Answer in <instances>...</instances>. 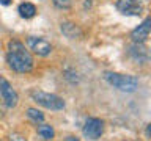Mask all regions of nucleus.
<instances>
[{"mask_svg":"<svg viewBox=\"0 0 151 141\" xmlns=\"http://www.w3.org/2000/svg\"><path fill=\"white\" fill-rule=\"evenodd\" d=\"M17 13L21 14V17H24V19H32V17H35V14H36V6L30 2H24V3L19 5Z\"/></svg>","mask_w":151,"mask_h":141,"instance_id":"9b49d317","label":"nucleus"},{"mask_svg":"<svg viewBox=\"0 0 151 141\" xmlns=\"http://www.w3.org/2000/svg\"><path fill=\"white\" fill-rule=\"evenodd\" d=\"M13 0H0V5H3V6H8L9 3H11Z\"/></svg>","mask_w":151,"mask_h":141,"instance_id":"dca6fc26","label":"nucleus"},{"mask_svg":"<svg viewBox=\"0 0 151 141\" xmlns=\"http://www.w3.org/2000/svg\"><path fill=\"white\" fill-rule=\"evenodd\" d=\"M127 53H129V56H131L134 61H137V63H146V61H148V58H150L148 49L145 47L143 42H134V44L129 47Z\"/></svg>","mask_w":151,"mask_h":141,"instance_id":"6e6552de","label":"nucleus"},{"mask_svg":"<svg viewBox=\"0 0 151 141\" xmlns=\"http://www.w3.org/2000/svg\"><path fill=\"white\" fill-rule=\"evenodd\" d=\"M27 115H28V118H30L32 121H35L36 124H38V122H42V121H44V115H42L40 110H36V108H28V110H27Z\"/></svg>","mask_w":151,"mask_h":141,"instance_id":"ddd939ff","label":"nucleus"},{"mask_svg":"<svg viewBox=\"0 0 151 141\" xmlns=\"http://www.w3.org/2000/svg\"><path fill=\"white\" fill-rule=\"evenodd\" d=\"M8 66L16 72L27 74L33 69V58L30 52L25 49V46L21 41H9L8 42V53H6Z\"/></svg>","mask_w":151,"mask_h":141,"instance_id":"f257e3e1","label":"nucleus"},{"mask_svg":"<svg viewBox=\"0 0 151 141\" xmlns=\"http://www.w3.org/2000/svg\"><path fill=\"white\" fill-rule=\"evenodd\" d=\"M104 78L109 85H112L113 88L120 89L124 93H134L139 88V78L134 75H124V74H118V72H106Z\"/></svg>","mask_w":151,"mask_h":141,"instance_id":"f03ea898","label":"nucleus"},{"mask_svg":"<svg viewBox=\"0 0 151 141\" xmlns=\"http://www.w3.org/2000/svg\"><path fill=\"white\" fill-rule=\"evenodd\" d=\"M32 99L38 105L47 108V110H63L65 108V100L55 94L44 93V91H32Z\"/></svg>","mask_w":151,"mask_h":141,"instance_id":"7ed1b4c3","label":"nucleus"},{"mask_svg":"<svg viewBox=\"0 0 151 141\" xmlns=\"http://www.w3.org/2000/svg\"><path fill=\"white\" fill-rule=\"evenodd\" d=\"M27 46H28V49L33 50L36 55H40V56H47L52 52L50 42L46 41L44 38H40V36H28Z\"/></svg>","mask_w":151,"mask_h":141,"instance_id":"423d86ee","label":"nucleus"},{"mask_svg":"<svg viewBox=\"0 0 151 141\" xmlns=\"http://www.w3.org/2000/svg\"><path fill=\"white\" fill-rule=\"evenodd\" d=\"M52 2H54V5L60 9H68V8H71V5H73V0H52Z\"/></svg>","mask_w":151,"mask_h":141,"instance_id":"4468645a","label":"nucleus"},{"mask_svg":"<svg viewBox=\"0 0 151 141\" xmlns=\"http://www.w3.org/2000/svg\"><path fill=\"white\" fill-rule=\"evenodd\" d=\"M150 24H151V19L146 17L139 27L134 28V30L131 31L132 41H134V42H145L146 39H148V36H150V27H151Z\"/></svg>","mask_w":151,"mask_h":141,"instance_id":"1a4fd4ad","label":"nucleus"},{"mask_svg":"<svg viewBox=\"0 0 151 141\" xmlns=\"http://www.w3.org/2000/svg\"><path fill=\"white\" fill-rule=\"evenodd\" d=\"M115 6L124 16H140L143 13V5L140 0H116Z\"/></svg>","mask_w":151,"mask_h":141,"instance_id":"39448f33","label":"nucleus"},{"mask_svg":"<svg viewBox=\"0 0 151 141\" xmlns=\"http://www.w3.org/2000/svg\"><path fill=\"white\" fill-rule=\"evenodd\" d=\"M65 141H79V138H76V136H66Z\"/></svg>","mask_w":151,"mask_h":141,"instance_id":"f3484780","label":"nucleus"},{"mask_svg":"<svg viewBox=\"0 0 151 141\" xmlns=\"http://www.w3.org/2000/svg\"><path fill=\"white\" fill-rule=\"evenodd\" d=\"M9 141H27V140L19 133H13L11 136H9Z\"/></svg>","mask_w":151,"mask_h":141,"instance_id":"2eb2a0df","label":"nucleus"},{"mask_svg":"<svg viewBox=\"0 0 151 141\" xmlns=\"http://www.w3.org/2000/svg\"><path fill=\"white\" fill-rule=\"evenodd\" d=\"M38 135H40L42 140H52V138H54V135H55L54 127L49 125V124H41V125H38Z\"/></svg>","mask_w":151,"mask_h":141,"instance_id":"f8f14e48","label":"nucleus"},{"mask_svg":"<svg viewBox=\"0 0 151 141\" xmlns=\"http://www.w3.org/2000/svg\"><path fill=\"white\" fill-rule=\"evenodd\" d=\"M82 132H83L85 138L94 141V140L101 138V135L104 132V122L101 119H98V118H88L83 124Z\"/></svg>","mask_w":151,"mask_h":141,"instance_id":"20e7f679","label":"nucleus"},{"mask_svg":"<svg viewBox=\"0 0 151 141\" xmlns=\"http://www.w3.org/2000/svg\"><path fill=\"white\" fill-rule=\"evenodd\" d=\"M0 94H2L3 100H5V105L13 108L17 105V100H19V96L17 93L14 91V88L9 85V82L5 77H0Z\"/></svg>","mask_w":151,"mask_h":141,"instance_id":"0eeeda50","label":"nucleus"},{"mask_svg":"<svg viewBox=\"0 0 151 141\" xmlns=\"http://www.w3.org/2000/svg\"><path fill=\"white\" fill-rule=\"evenodd\" d=\"M61 33L69 38V39H79V38H82V30H80V27L77 24H73V22H61V27H60Z\"/></svg>","mask_w":151,"mask_h":141,"instance_id":"9d476101","label":"nucleus"}]
</instances>
